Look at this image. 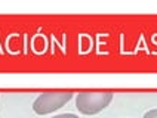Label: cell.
Returning <instances> with one entry per match:
<instances>
[{"mask_svg": "<svg viewBox=\"0 0 157 118\" xmlns=\"http://www.w3.org/2000/svg\"><path fill=\"white\" fill-rule=\"evenodd\" d=\"M113 92H80L76 94V108L83 115H96L113 102Z\"/></svg>", "mask_w": 157, "mask_h": 118, "instance_id": "cell-1", "label": "cell"}, {"mask_svg": "<svg viewBox=\"0 0 157 118\" xmlns=\"http://www.w3.org/2000/svg\"><path fill=\"white\" fill-rule=\"evenodd\" d=\"M74 98L71 90H52V92L40 93L33 102V111L37 115H48L55 111L61 109L64 105Z\"/></svg>", "mask_w": 157, "mask_h": 118, "instance_id": "cell-2", "label": "cell"}, {"mask_svg": "<svg viewBox=\"0 0 157 118\" xmlns=\"http://www.w3.org/2000/svg\"><path fill=\"white\" fill-rule=\"evenodd\" d=\"M52 118H78V115L73 114V112H64V114H58V115H53Z\"/></svg>", "mask_w": 157, "mask_h": 118, "instance_id": "cell-3", "label": "cell"}, {"mask_svg": "<svg viewBox=\"0 0 157 118\" xmlns=\"http://www.w3.org/2000/svg\"><path fill=\"white\" fill-rule=\"evenodd\" d=\"M142 118H157V108L147 111V112L144 114V117H142Z\"/></svg>", "mask_w": 157, "mask_h": 118, "instance_id": "cell-4", "label": "cell"}]
</instances>
